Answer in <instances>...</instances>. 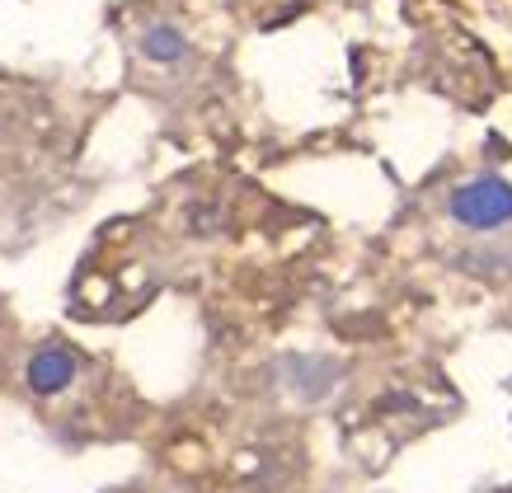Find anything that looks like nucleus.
Masks as SVG:
<instances>
[{"label":"nucleus","instance_id":"obj_1","mask_svg":"<svg viewBox=\"0 0 512 493\" xmlns=\"http://www.w3.org/2000/svg\"><path fill=\"white\" fill-rule=\"evenodd\" d=\"M451 216L466 231H503L512 221V188L494 174H480L451 193Z\"/></svg>","mask_w":512,"mask_h":493},{"label":"nucleus","instance_id":"obj_2","mask_svg":"<svg viewBox=\"0 0 512 493\" xmlns=\"http://www.w3.org/2000/svg\"><path fill=\"white\" fill-rule=\"evenodd\" d=\"M76 376H80V362H76V353H71L66 343H43V348L29 357V367H24L29 390L33 395H43V400L71 390L76 386Z\"/></svg>","mask_w":512,"mask_h":493},{"label":"nucleus","instance_id":"obj_3","mask_svg":"<svg viewBox=\"0 0 512 493\" xmlns=\"http://www.w3.org/2000/svg\"><path fill=\"white\" fill-rule=\"evenodd\" d=\"M137 43H141V52H146V62H156V66H179L188 57V38L174 29V24H151Z\"/></svg>","mask_w":512,"mask_h":493}]
</instances>
